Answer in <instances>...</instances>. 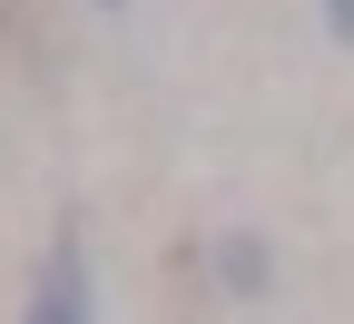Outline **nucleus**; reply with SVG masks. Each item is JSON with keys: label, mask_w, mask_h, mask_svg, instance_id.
I'll list each match as a JSON object with an SVG mask.
<instances>
[{"label": "nucleus", "mask_w": 354, "mask_h": 324, "mask_svg": "<svg viewBox=\"0 0 354 324\" xmlns=\"http://www.w3.org/2000/svg\"><path fill=\"white\" fill-rule=\"evenodd\" d=\"M30 324H88V275H79V256H50V275H39V305H30Z\"/></svg>", "instance_id": "f257e3e1"}, {"label": "nucleus", "mask_w": 354, "mask_h": 324, "mask_svg": "<svg viewBox=\"0 0 354 324\" xmlns=\"http://www.w3.org/2000/svg\"><path fill=\"white\" fill-rule=\"evenodd\" d=\"M325 10H335V30H344V39H354V0H325Z\"/></svg>", "instance_id": "f03ea898"}]
</instances>
